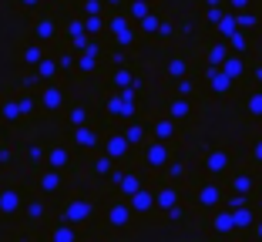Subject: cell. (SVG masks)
Segmentation results:
<instances>
[{
  "instance_id": "obj_1",
  "label": "cell",
  "mask_w": 262,
  "mask_h": 242,
  "mask_svg": "<svg viewBox=\"0 0 262 242\" xmlns=\"http://www.w3.org/2000/svg\"><path fill=\"white\" fill-rule=\"evenodd\" d=\"M219 199H222V188H219V185H202L199 188V205H202V209H215Z\"/></svg>"
},
{
  "instance_id": "obj_2",
  "label": "cell",
  "mask_w": 262,
  "mask_h": 242,
  "mask_svg": "<svg viewBox=\"0 0 262 242\" xmlns=\"http://www.w3.org/2000/svg\"><path fill=\"white\" fill-rule=\"evenodd\" d=\"M212 229H215L219 235H229V232H235V219H232V209H229V212H219L215 219H212Z\"/></svg>"
},
{
  "instance_id": "obj_3",
  "label": "cell",
  "mask_w": 262,
  "mask_h": 242,
  "mask_svg": "<svg viewBox=\"0 0 262 242\" xmlns=\"http://www.w3.org/2000/svg\"><path fill=\"white\" fill-rule=\"evenodd\" d=\"M219 68H222V74H225L229 81H235V78L242 74V61H239V54H225V61L219 64Z\"/></svg>"
},
{
  "instance_id": "obj_4",
  "label": "cell",
  "mask_w": 262,
  "mask_h": 242,
  "mask_svg": "<svg viewBox=\"0 0 262 242\" xmlns=\"http://www.w3.org/2000/svg\"><path fill=\"white\" fill-rule=\"evenodd\" d=\"M205 168L208 172H225V168H229V155H225V151H212V155L205 158Z\"/></svg>"
},
{
  "instance_id": "obj_5",
  "label": "cell",
  "mask_w": 262,
  "mask_h": 242,
  "mask_svg": "<svg viewBox=\"0 0 262 242\" xmlns=\"http://www.w3.org/2000/svg\"><path fill=\"white\" fill-rule=\"evenodd\" d=\"M165 162H168V148H165V145H151V148H148V165L162 168Z\"/></svg>"
},
{
  "instance_id": "obj_6",
  "label": "cell",
  "mask_w": 262,
  "mask_h": 242,
  "mask_svg": "<svg viewBox=\"0 0 262 242\" xmlns=\"http://www.w3.org/2000/svg\"><path fill=\"white\" fill-rule=\"evenodd\" d=\"M188 111H192V104H188L185 98H178V101H171V104H168L171 121H182V118H188Z\"/></svg>"
},
{
  "instance_id": "obj_7",
  "label": "cell",
  "mask_w": 262,
  "mask_h": 242,
  "mask_svg": "<svg viewBox=\"0 0 262 242\" xmlns=\"http://www.w3.org/2000/svg\"><path fill=\"white\" fill-rule=\"evenodd\" d=\"M229 87H232V81L222 74V68H212V91H215V94H225Z\"/></svg>"
},
{
  "instance_id": "obj_8",
  "label": "cell",
  "mask_w": 262,
  "mask_h": 242,
  "mask_svg": "<svg viewBox=\"0 0 262 242\" xmlns=\"http://www.w3.org/2000/svg\"><path fill=\"white\" fill-rule=\"evenodd\" d=\"M232 219H235V229H249V226H252V212H249V209H242V205H239V209H232Z\"/></svg>"
},
{
  "instance_id": "obj_9",
  "label": "cell",
  "mask_w": 262,
  "mask_h": 242,
  "mask_svg": "<svg viewBox=\"0 0 262 242\" xmlns=\"http://www.w3.org/2000/svg\"><path fill=\"white\" fill-rule=\"evenodd\" d=\"M155 135H158L162 141H168L171 135H175V121H171V118H165V121H158V125H155Z\"/></svg>"
},
{
  "instance_id": "obj_10",
  "label": "cell",
  "mask_w": 262,
  "mask_h": 242,
  "mask_svg": "<svg viewBox=\"0 0 262 242\" xmlns=\"http://www.w3.org/2000/svg\"><path fill=\"white\" fill-rule=\"evenodd\" d=\"M219 31H222V37H229L232 31H239L235 17H232V14H222V17H219Z\"/></svg>"
},
{
  "instance_id": "obj_11",
  "label": "cell",
  "mask_w": 262,
  "mask_h": 242,
  "mask_svg": "<svg viewBox=\"0 0 262 242\" xmlns=\"http://www.w3.org/2000/svg\"><path fill=\"white\" fill-rule=\"evenodd\" d=\"M225 54H229V47L225 44H215L212 51H208V61H212V68H219V64L225 61Z\"/></svg>"
},
{
  "instance_id": "obj_12",
  "label": "cell",
  "mask_w": 262,
  "mask_h": 242,
  "mask_svg": "<svg viewBox=\"0 0 262 242\" xmlns=\"http://www.w3.org/2000/svg\"><path fill=\"white\" fill-rule=\"evenodd\" d=\"M232 188H235L239 195H249V192H252V179H249V175H235V182H232Z\"/></svg>"
},
{
  "instance_id": "obj_13",
  "label": "cell",
  "mask_w": 262,
  "mask_h": 242,
  "mask_svg": "<svg viewBox=\"0 0 262 242\" xmlns=\"http://www.w3.org/2000/svg\"><path fill=\"white\" fill-rule=\"evenodd\" d=\"M158 202H162V209H175V202H178V192H175V188H162V195H158Z\"/></svg>"
},
{
  "instance_id": "obj_14",
  "label": "cell",
  "mask_w": 262,
  "mask_h": 242,
  "mask_svg": "<svg viewBox=\"0 0 262 242\" xmlns=\"http://www.w3.org/2000/svg\"><path fill=\"white\" fill-rule=\"evenodd\" d=\"M229 47L235 51V54H242V51H246V34L232 31V34H229Z\"/></svg>"
},
{
  "instance_id": "obj_15",
  "label": "cell",
  "mask_w": 262,
  "mask_h": 242,
  "mask_svg": "<svg viewBox=\"0 0 262 242\" xmlns=\"http://www.w3.org/2000/svg\"><path fill=\"white\" fill-rule=\"evenodd\" d=\"M115 34H118V40H121V44H128V40H131V27H128V20H115Z\"/></svg>"
},
{
  "instance_id": "obj_16",
  "label": "cell",
  "mask_w": 262,
  "mask_h": 242,
  "mask_svg": "<svg viewBox=\"0 0 262 242\" xmlns=\"http://www.w3.org/2000/svg\"><path fill=\"white\" fill-rule=\"evenodd\" d=\"M151 202H155V199L148 195V192H138V188H135V209L145 212V209H151Z\"/></svg>"
},
{
  "instance_id": "obj_17",
  "label": "cell",
  "mask_w": 262,
  "mask_h": 242,
  "mask_svg": "<svg viewBox=\"0 0 262 242\" xmlns=\"http://www.w3.org/2000/svg\"><path fill=\"white\" fill-rule=\"evenodd\" d=\"M168 74H171V78H185V61H182V57L168 61Z\"/></svg>"
},
{
  "instance_id": "obj_18",
  "label": "cell",
  "mask_w": 262,
  "mask_h": 242,
  "mask_svg": "<svg viewBox=\"0 0 262 242\" xmlns=\"http://www.w3.org/2000/svg\"><path fill=\"white\" fill-rule=\"evenodd\" d=\"M249 111H252L255 118H262V94H252V98H249Z\"/></svg>"
},
{
  "instance_id": "obj_19",
  "label": "cell",
  "mask_w": 262,
  "mask_h": 242,
  "mask_svg": "<svg viewBox=\"0 0 262 242\" xmlns=\"http://www.w3.org/2000/svg\"><path fill=\"white\" fill-rule=\"evenodd\" d=\"M235 24H239L242 31H249V27H255V17L252 14H239V17H235Z\"/></svg>"
},
{
  "instance_id": "obj_20",
  "label": "cell",
  "mask_w": 262,
  "mask_h": 242,
  "mask_svg": "<svg viewBox=\"0 0 262 242\" xmlns=\"http://www.w3.org/2000/svg\"><path fill=\"white\" fill-rule=\"evenodd\" d=\"M111 219H115V222H124V219H128V209H124V205H118V209L111 212Z\"/></svg>"
},
{
  "instance_id": "obj_21",
  "label": "cell",
  "mask_w": 262,
  "mask_h": 242,
  "mask_svg": "<svg viewBox=\"0 0 262 242\" xmlns=\"http://www.w3.org/2000/svg\"><path fill=\"white\" fill-rule=\"evenodd\" d=\"M121 185H124V192H135V188H138V182L131 179V175H124V182H121Z\"/></svg>"
},
{
  "instance_id": "obj_22",
  "label": "cell",
  "mask_w": 262,
  "mask_h": 242,
  "mask_svg": "<svg viewBox=\"0 0 262 242\" xmlns=\"http://www.w3.org/2000/svg\"><path fill=\"white\" fill-rule=\"evenodd\" d=\"M158 27V17H151V14H145V31H155Z\"/></svg>"
},
{
  "instance_id": "obj_23",
  "label": "cell",
  "mask_w": 262,
  "mask_h": 242,
  "mask_svg": "<svg viewBox=\"0 0 262 242\" xmlns=\"http://www.w3.org/2000/svg\"><path fill=\"white\" fill-rule=\"evenodd\" d=\"M219 17H222V10H219V4H215V7L208 10V20H212V24H219Z\"/></svg>"
},
{
  "instance_id": "obj_24",
  "label": "cell",
  "mask_w": 262,
  "mask_h": 242,
  "mask_svg": "<svg viewBox=\"0 0 262 242\" xmlns=\"http://www.w3.org/2000/svg\"><path fill=\"white\" fill-rule=\"evenodd\" d=\"M141 135H145L141 128H131V131H128V141H141Z\"/></svg>"
},
{
  "instance_id": "obj_25",
  "label": "cell",
  "mask_w": 262,
  "mask_h": 242,
  "mask_svg": "<svg viewBox=\"0 0 262 242\" xmlns=\"http://www.w3.org/2000/svg\"><path fill=\"white\" fill-rule=\"evenodd\" d=\"M135 14H138V17H145V14H148V7H145V0H138V4H135Z\"/></svg>"
},
{
  "instance_id": "obj_26",
  "label": "cell",
  "mask_w": 262,
  "mask_h": 242,
  "mask_svg": "<svg viewBox=\"0 0 262 242\" xmlns=\"http://www.w3.org/2000/svg\"><path fill=\"white\" fill-rule=\"evenodd\" d=\"M252 151H255V162H262V138H255V148Z\"/></svg>"
},
{
  "instance_id": "obj_27",
  "label": "cell",
  "mask_w": 262,
  "mask_h": 242,
  "mask_svg": "<svg viewBox=\"0 0 262 242\" xmlns=\"http://www.w3.org/2000/svg\"><path fill=\"white\" fill-rule=\"evenodd\" d=\"M229 4H232L235 10H246V4H249V0H229Z\"/></svg>"
},
{
  "instance_id": "obj_28",
  "label": "cell",
  "mask_w": 262,
  "mask_h": 242,
  "mask_svg": "<svg viewBox=\"0 0 262 242\" xmlns=\"http://www.w3.org/2000/svg\"><path fill=\"white\" fill-rule=\"evenodd\" d=\"M255 235H259V239H262V222H259V226H255Z\"/></svg>"
},
{
  "instance_id": "obj_29",
  "label": "cell",
  "mask_w": 262,
  "mask_h": 242,
  "mask_svg": "<svg viewBox=\"0 0 262 242\" xmlns=\"http://www.w3.org/2000/svg\"><path fill=\"white\" fill-rule=\"evenodd\" d=\"M215 4H222V0H208V7H215Z\"/></svg>"
}]
</instances>
